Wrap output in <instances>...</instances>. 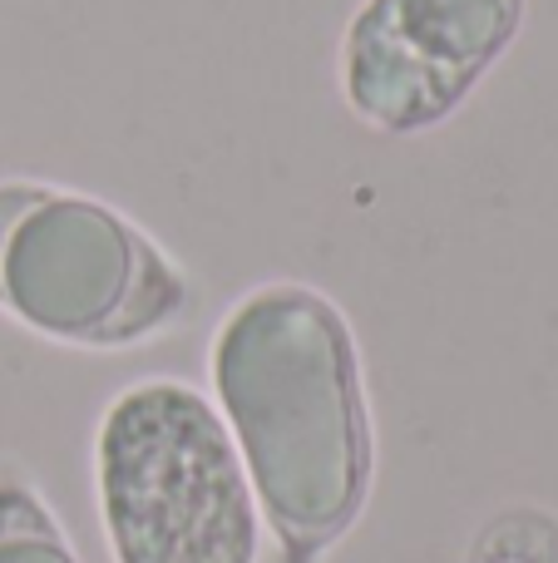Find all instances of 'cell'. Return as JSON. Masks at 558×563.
<instances>
[{
	"label": "cell",
	"mask_w": 558,
	"mask_h": 563,
	"mask_svg": "<svg viewBox=\"0 0 558 563\" xmlns=\"http://www.w3.org/2000/svg\"><path fill=\"white\" fill-rule=\"evenodd\" d=\"M208 376L277 563H326L376 485V426L346 311L306 282H257L217 321Z\"/></svg>",
	"instance_id": "cell-1"
},
{
	"label": "cell",
	"mask_w": 558,
	"mask_h": 563,
	"mask_svg": "<svg viewBox=\"0 0 558 563\" xmlns=\"http://www.w3.org/2000/svg\"><path fill=\"white\" fill-rule=\"evenodd\" d=\"M94 495L114 563H257V499L217 406L188 380H138L94 430Z\"/></svg>",
	"instance_id": "cell-2"
},
{
	"label": "cell",
	"mask_w": 558,
	"mask_h": 563,
	"mask_svg": "<svg viewBox=\"0 0 558 563\" xmlns=\"http://www.w3.org/2000/svg\"><path fill=\"white\" fill-rule=\"evenodd\" d=\"M0 311L75 351L168 336L193 282L134 218L40 178H0Z\"/></svg>",
	"instance_id": "cell-3"
},
{
	"label": "cell",
	"mask_w": 558,
	"mask_h": 563,
	"mask_svg": "<svg viewBox=\"0 0 558 563\" xmlns=\"http://www.w3.org/2000/svg\"><path fill=\"white\" fill-rule=\"evenodd\" d=\"M529 0H361L342 30L336 79L366 129L431 134L514 49Z\"/></svg>",
	"instance_id": "cell-4"
},
{
	"label": "cell",
	"mask_w": 558,
	"mask_h": 563,
	"mask_svg": "<svg viewBox=\"0 0 558 563\" xmlns=\"http://www.w3.org/2000/svg\"><path fill=\"white\" fill-rule=\"evenodd\" d=\"M0 563H79L65 525L20 470H0Z\"/></svg>",
	"instance_id": "cell-5"
},
{
	"label": "cell",
	"mask_w": 558,
	"mask_h": 563,
	"mask_svg": "<svg viewBox=\"0 0 558 563\" xmlns=\"http://www.w3.org/2000/svg\"><path fill=\"white\" fill-rule=\"evenodd\" d=\"M470 563H558V525L534 509L504 515L480 534Z\"/></svg>",
	"instance_id": "cell-6"
}]
</instances>
